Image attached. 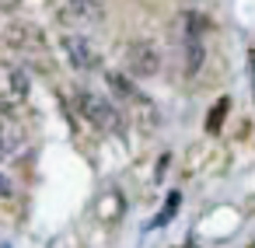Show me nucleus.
Masks as SVG:
<instances>
[{"instance_id": "obj_1", "label": "nucleus", "mask_w": 255, "mask_h": 248, "mask_svg": "<svg viewBox=\"0 0 255 248\" xmlns=\"http://www.w3.org/2000/svg\"><path fill=\"white\" fill-rule=\"evenodd\" d=\"M7 46L28 63V67H39V70H53V56H49V42L46 35L28 25V21H14L7 28Z\"/></svg>"}, {"instance_id": "obj_2", "label": "nucleus", "mask_w": 255, "mask_h": 248, "mask_svg": "<svg viewBox=\"0 0 255 248\" xmlns=\"http://www.w3.org/2000/svg\"><path fill=\"white\" fill-rule=\"evenodd\" d=\"M77 109H81V116L95 126V129H102V133H123V112H119V105H112L109 98H102V95H95V91H81L77 95Z\"/></svg>"}, {"instance_id": "obj_3", "label": "nucleus", "mask_w": 255, "mask_h": 248, "mask_svg": "<svg viewBox=\"0 0 255 248\" xmlns=\"http://www.w3.org/2000/svg\"><path fill=\"white\" fill-rule=\"evenodd\" d=\"M56 18L67 32L81 35V32H91L105 21V7H102V0H63Z\"/></svg>"}, {"instance_id": "obj_4", "label": "nucleus", "mask_w": 255, "mask_h": 248, "mask_svg": "<svg viewBox=\"0 0 255 248\" xmlns=\"http://www.w3.org/2000/svg\"><path fill=\"white\" fill-rule=\"evenodd\" d=\"M32 91V77L25 67L11 63V60H0V102L4 105H21Z\"/></svg>"}, {"instance_id": "obj_5", "label": "nucleus", "mask_w": 255, "mask_h": 248, "mask_svg": "<svg viewBox=\"0 0 255 248\" xmlns=\"http://www.w3.org/2000/svg\"><path fill=\"white\" fill-rule=\"evenodd\" d=\"M203 28H206V21H203V14H185V74L189 77H196L199 74V67H203Z\"/></svg>"}, {"instance_id": "obj_6", "label": "nucleus", "mask_w": 255, "mask_h": 248, "mask_svg": "<svg viewBox=\"0 0 255 248\" xmlns=\"http://www.w3.org/2000/svg\"><path fill=\"white\" fill-rule=\"evenodd\" d=\"M157 67H161V56H157V46L154 42H143L140 39V42L126 46V70L133 77H154Z\"/></svg>"}, {"instance_id": "obj_7", "label": "nucleus", "mask_w": 255, "mask_h": 248, "mask_svg": "<svg viewBox=\"0 0 255 248\" xmlns=\"http://www.w3.org/2000/svg\"><path fill=\"white\" fill-rule=\"evenodd\" d=\"M63 49H67V60L77 67V70H95V67H102V56H98V49L84 39V35H74V32H67L63 35Z\"/></svg>"}, {"instance_id": "obj_8", "label": "nucleus", "mask_w": 255, "mask_h": 248, "mask_svg": "<svg viewBox=\"0 0 255 248\" xmlns=\"http://www.w3.org/2000/svg\"><path fill=\"white\" fill-rule=\"evenodd\" d=\"M21 126L11 119V112H0V157H7L21 147Z\"/></svg>"}, {"instance_id": "obj_9", "label": "nucleus", "mask_w": 255, "mask_h": 248, "mask_svg": "<svg viewBox=\"0 0 255 248\" xmlns=\"http://www.w3.org/2000/svg\"><path fill=\"white\" fill-rule=\"evenodd\" d=\"M105 81H109V88L116 91V98H119L123 105H126V102L147 105V98H143V95H140V91H136V88L129 84V77H123V74H112V70H109V74H105Z\"/></svg>"}, {"instance_id": "obj_10", "label": "nucleus", "mask_w": 255, "mask_h": 248, "mask_svg": "<svg viewBox=\"0 0 255 248\" xmlns=\"http://www.w3.org/2000/svg\"><path fill=\"white\" fill-rule=\"evenodd\" d=\"M227 105H231V102H227V98H220V102L210 109V116H206V133H210V136H217V133H220L224 116H227Z\"/></svg>"}, {"instance_id": "obj_11", "label": "nucleus", "mask_w": 255, "mask_h": 248, "mask_svg": "<svg viewBox=\"0 0 255 248\" xmlns=\"http://www.w3.org/2000/svg\"><path fill=\"white\" fill-rule=\"evenodd\" d=\"M182 206V192L175 189V192H168V199H164V210L157 213V220H154V227H164V224H171V217H175V210Z\"/></svg>"}, {"instance_id": "obj_12", "label": "nucleus", "mask_w": 255, "mask_h": 248, "mask_svg": "<svg viewBox=\"0 0 255 248\" xmlns=\"http://www.w3.org/2000/svg\"><path fill=\"white\" fill-rule=\"evenodd\" d=\"M0 196H11V178L0 175Z\"/></svg>"}, {"instance_id": "obj_13", "label": "nucleus", "mask_w": 255, "mask_h": 248, "mask_svg": "<svg viewBox=\"0 0 255 248\" xmlns=\"http://www.w3.org/2000/svg\"><path fill=\"white\" fill-rule=\"evenodd\" d=\"M21 4V0H0V11H14Z\"/></svg>"}, {"instance_id": "obj_14", "label": "nucleus", "mask_w": 255, "mask_h": 248, "mask_svg": "<svg viewBox=\"0 0 255 248\" xmlns=\"http://www.w3.org/2000/svg\"><path fill=\"white\" fill-rule=\"evenodd\" d=\"M248 67H252V88H255V49H252V56H248Z\"/></svg>"}, {"instance_id": "obj_15", "label": "nucleus", "mask_w": 255, "mask_h": 248, "mask_svg": "<svg viewBox=\"0 0 255 248\" xmlns=\"http://www.w3.org/2000/svg\"><path fill=\"white\" fill-rule=\"evenodd\" d=\"M4 248H7V245H4Z\"/></svg>"}]
</instances>
